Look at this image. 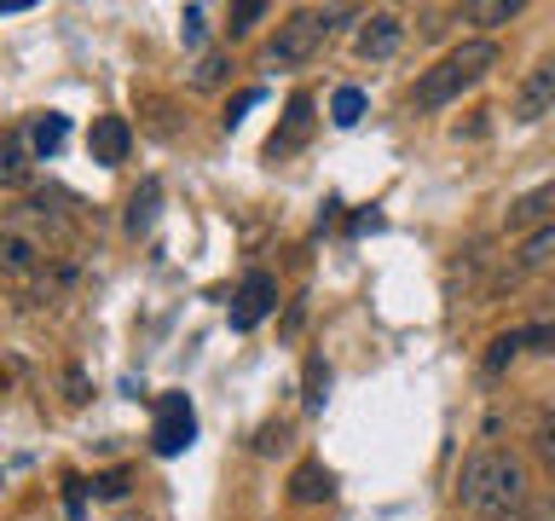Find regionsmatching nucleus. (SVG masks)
Returning <instances> with one entry per match:
<instances>
[{
	"instance_id": "obj_19",
	"label": "nucleus",
	"mask_w": 555,
	"mask_h": 521,
	"mask_svg": "<svg viewBox=\"0 0 555 521\" xmlns=\"http://www.w3.org/2000/svg\"><path fill=\"white\" fill-rule=\"evenodd\" d=\"M24 174H29V139H24V134H12L7 145H0V180L17 186Z\"/></svg>"
},
{
	"instance_id": "obj_15",
	"label": "nucleus",
	"mask_w": 555,
	"mask_h": 521,
	"mask_svg": "<svg viewBox=\"0 0 555 521\" xmlns=\"http://www.w3.org/2000/svg\"><path fill=\"white\" fill-rule=\"evenodd\" d=\"M156 208H163V180H145V186L128 198V232H133V238H145L151 226H156Z\"/></svg>"
},
{
	"instance_id": "obj_17",
	"label": "nucleus",
	"mask_w": 555,
	"mask_h": 521,
	"mask_svg": "<svg viewBox=\"0 0 555 521\" xmlns=\"http://www.w3.org/2000/svg\"><path fill=\"white\" fill-rule=\"evenodd\" d=\"M364 111H371L364 87H336V99H330V122H336V128H359Z\"/></svg>"
},
{
	"instance_id": "obj_12",
	"label": "nucleus",
	"mask_w": 555,
	"mask_h": 521,
	"mask_svg": "<svg viewBox=\"0 0 555 521\" xmlns=\"http://www.w3.org/2000/svg\"><path fill=\"white\" fill-rule=\"evenodd\" d=\"M24 139H29V151H35V156H59V151H64V139H69V116H59V111L35 116L29 128H24Z\"/></svg>"
},
{
	"instance_id": "obj_23",
	"label": "nucleus",
	"mask_w": 555,
	"mask_h": 521,
	"mask_svg": "<svg viewBox=\"0 0 555 521\" xmlns=\"http://www.w3.org/2000/svg\"><path fill=\"white\" fill-rule=\"evenodd\" d=\"M260 17H267V0H243V7H232V35H249Z\"/></svg>"
},
{
	"instance_id": "obj_8",
	"label": "nucleus",
	"mask_w": 555,
	"mask_h": 521,
	"mask_svg": "<svg viewBox=\"0 0 555 521\" xmlns=\"http://www.w3.org/2000/svg\"><path fill=\"white\" fill-rule=\"evenodd\" d=\"M520 354H555V330L550 325H527V330H503V336L486 347V371H503V365H515Z\"/></svg>"
},
{
	"instance_id": "obj_4",
	"label": "nucleus",
	"mask_w": 555,
	"mask_h": 521,
	"mask_svg": "<svg viewBox=\"0 0 555 521\" xmlns=\"http://www.w3.org/2000/svg\"><path fill=\"white\" fill-rule=\"evenodd\" d=\"M191 441H197V411H191V394L168 389L163 399H156L151 452H156V458H180V452H191Z\"/></svg>"
},
{
	"instance_id": "obj_6",
	"label": "nucleus",
	"mask_w": 555,
	"mask_h": 521,
	"mask_svg": "<svg viewBox=\"0 0 555 521\" xmlns=\"http://www.w3.org/2000/svg\"><path fill=\"white\" fill-rule=\"evenodd\" d=\"M550 111H555V59H538L527 76H520V87H515L509 116L520 122V128H532V122H544Z\"/></svg>"
},
{
	"instance_id": "obj_11",
	"label": "nucleus",
	"mask_w": 555,
	"mask_h": 521,
	"mask_svg": "<svg viewBox=\"0 0 555 521\" xmlns=\"http://www.w3.org/2000/svg\"><path fill=\"white\" fill-rule=\"evenodd\" d=\"M399 41H405V24H399L393 12H371V17H364V29H359V59L382 64V59H393V52H399Z\"/></svg>"
},
{
	"instance_id": "obj_10",
	"label": "nucleus",
	"mask_w": 555,
	"mask_h": 521,
	"mask_svg": "<svg viewBox=\"0 0 555 521\" xmlns=\"http://www.w3.org/2000/svg\"><path fill=\"white\" fill-rule=\"evenodd\" d=\"M312 122H319V116H312V99L295 93V99L284 104V128L267 139V156H272V163H284V156H295V151L307 145V139H312Z\"/></svg>"
},
{
	"instance_id": "obj_2",
	"label": "nucleus",
	"mask_w": 555,
	"mask_h": 521,
	"mask_svg": "<svg viewBox=\"0 0 555 521\" xmlns=\"http://www.w3.org/2000/svg\"><path fill=\"white\" fill-rule=\"evenodd\" d=\"M498 64V41H463V47H451L434 69H423L411 87V104L416 111H446L451 99H463L475 81H486V69Z\"/></svg>"
},
{
	"instance_id": "obj_3",
	"label": "nucleus",
	"mask_w": 555,
	"mask_h": 521,
	"mask_svg": "<svg viewBox=\"0 0 555 521\" xmlns=\"http://www.w3.org/2000/svg\"><path fill=\"white\" fill-rule=\"evenodd\" d=\"M347 17H359L353 7H307L295 12L289 24H278V35L267 41V64L272 69H301L324 52V41L336 35V24H347Z\"/></svg>"
},
{
	"instance_id": "obj_14",
	"label": "nucleus",
	"mask_w": 555,
	"mask_h": 521,
	"mask_svg": "<svg viewBox=\"0 0 555 521\" xmlns=\"http://www.w3.org/2000/svg\"><path fill=\"white\" fill-rule=\"evenodd\" d=\"M532 220H555V180H544V186H532L527 198H515L509 203V226H532Z\"/></svg>"
},
{
	"instance_id": "obj_18",
	"label": "nucleus",
	"mask_w": 555,
	"mask_h": 521,
	"mask_svg": "<svg viewBox=\"0 0 555 521\" xmlns=\"http://www.w3.org/2000/svg\"><path fill=\"white\" fill-rule=\"evenodd\" d=\"M515 12H520V0H468V7H463V17H468V24H480V29L509 24Z\"/></svg>"
},
{
	"instance_id": "obj_21",
	"label": "nucleus",
	"mask_w": 555,
	"mask_h": 521,
	"mask_svg": "<svg viewBox=\"0 0 555 521\" xmlns=\"http://www.w3.org/2000/svg\"><path fill=\"white\" fill-rule=\"evenodd\" d=\"M93 498H104V504H116V498H128V469H104V475L87 486Z\"/></svg>"
},
{
	"instance_id": "obj_25",
	"label": "nucleus",
	"mask_w": 555,
	"mask_h": 521,
	"mask_svg": "<svg viewBox=\"0 0 555 521\" xmlns=\"http://www.w3.org/2000/svg\"><path fill=\"white\" fill-rule=\"evenodd\" d=\"M255 104H260V87H243V93L232 99V104H225V128H237V122H243V111H255Z\"/></svg>"
},
{
	"instance_id": "obj_1",
	"label": "nucleus",
	"mask_w": 555,
	"mask_h": 521,
	"mask_svg": "<svg viewBox=\"0 0 555 521\" xmlns=\"http://www.w3.org/2000/svg\"><path fill=\"white\" fill-rule=\"evenodd\" d=\"M457 504L480 521H509L527 510V463L503 446L468 452L457 469Z\"/></svg>"
},
{
	"instance_id": "obj_7",
	"label": "nucleus",
	"mask_w": 555,
	"mask_h": 521,
	"mask_svg": "<svg viewBox=\"0 0 555 521\" xmlns=\"http://www.w3.org/2000/svg\"><path fill=\"white\" fill-rule=\"evenodd\" d=\"M267 313H278V278L272 272H243V284H237V295H232V330H255Z\"/></svg>"
},
{
	"instance_id": "obj_22",
	"label": "nucleus",
	"mask_w": 555,
	"mask_h": 521,
	"mask_svg": "<svg viewBox=\"0 0 555 521\" xmlns=\"http://www.w3.org/2000/svg\"><path fill=\"white\" fill-rule=\"evenodd\" d=\"M324 389H330V365L312 354V359H307V406H312V411L324 406Z\"/></svg>"
},
{
	"instance_id": "obj_13",
	"label": "nucleus",
	"mask_w": 555,
	"mask_h": 521,
	"mask_svg": "<svg viewBox=\"0 0 555 521\" xmlns=\"http://www.w3.org/2000/svg\"><path fill=\"white\" fill-rule=\"evenodd\" d=\"M330 493H336V475H330L324 463H301V469L289 475V498H295V504H324Z\"/></svg>"
},
{
	"instance_id": "obj_5",
	"label": "nucleus",
	"mask_w": 555,
	"mask_h": 521,
	"mask_svg": "<svg viewBox=\"0 0 555 521\" xmlns=\"http://www.w3.org/2000/svg\"><path fill=\"white\" fill-rule=\"evenodd\" d=\"M47 267V243L41 232H29L24 220L0 226V278H35Z\"/></svg>"
},
{
	"instance_id": "obj_20",
	"label": "nucleus",
	"mask_w": 555,
	"mask_h": 521,
	"mask_svg": "<svg viewBox=\"0 0 555 521\" xmlns=\"http://www.w3.org/2000/svg\"><path fill=\"white\" fill-rule=\"evenodd\" d=\"M225 69H232V64H225V52H203L197 69H191V87H220Z\"/></svg>"
},
{
	"instance_id": "obj_26",
	"label": "nucleus",
	"mask_w": 555,
	"mask_h": 521,
	"mask_svg": "<svg viewBox=\"0 0 555 521\" xmlns=\"http://www.w3.org/2000/svg\"><path fill=\"white\" fill-rule=\"evenodd\" d=\"M203 17H208L203 7H185V17H180V41H185V47L203 41Z\"/></svg>"
},
{
	"instance_id": "obj_16",
	"label": "nucleus",
	"mask_w": 555,
	"mask_h": 521,
	"mask_svg": "<svg viewBox=\"0 0 555 521\" xmlns=\"http://www.w3.org/2000/svg\"><path fill=\"white\" fill-rule=\"evenodd\" d=\"M520 267H527V272H550L555 267V220L538 226V232L520 243Z\"/></svg>"
},
{
	"instance_id": "obj_9",
	"label": "nucleus",
	"mask_w": 555,
	"mask_h": 521,
	"mask_svg": "<svg viewBox=\"0 0 555 521\" xmlns=\"http://www.w3.org/2000/svg\"><path fill=\"white\" fill-rule=\"evenodd\" d=\"M133 151V128L121 116H93V128H87V156H93L99 168H121Z\"/></svg>"
},
{
	"instance_id": "obj_24",
	"label": "nucleus",
	"mask_w": 555,
	"mask_h": 521,
	"mask_svg": "<svg viewBox=\"0 0 555 521\" xmlns=\"http://www.w3.org/2000/svg\"><path fill=\"white\" fill-rule=\"evenodd\" d=\"M532 446H538V458H544V469L555 475V417H544L538 423V434H532Z\"/></svg>"
},
{
	"instance_id": "obj_27",
	"label": "nucleus",
	"mask_w": 555,
	"mask_h": 521,
	"mask_svg": "<svg viewBox=\"0 0 555 521\" xmlns=\"http://www.w3.org/2000/svg\"><path fill=\"white\" fill-rule=\"evenodd\" d=\"M527 521H555V504H538V510H532Z\"/></svg>"
}]
</instances>
